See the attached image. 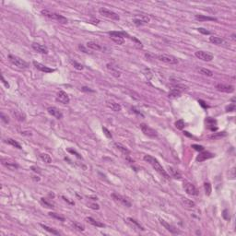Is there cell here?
Instances as JSON below:
<instances>
[{
  "mask_svg": "<svg viewBox=\"0 0 236 236\" xmlns=\"http://www.w3.org/2000/svg\"><path fill=\"white\" fill-rule=\"evenodd\" d=\"M175 127L179 130H182L185 127V122H183V119H179L175 122Z\"/></svg>",
  "mask_w": 236,
  "mask_h": 236,
  "instance_id": "60d3db41",
  "label": "cell"
},
{
  "mask_svg": "<svg viewBox=\"0 0 236 236\" xmlns=\"http://www.w3.org/2000/svg\"><path fill=\"white\" fill-rule=\"evenodd\" d=\"M231 40H233V41H236L235 33H233V34H231Z\"/></svg>",
  "mask_w": 236,
  "mask_h": 236,
  "instance_id": "94428289",
  "label": "cell"
},
{
  "mask_svg": "<svg viewBox=\"0 0 236 236\" xmlns=\"http://www.w3.org/2000/svg\"><path fill=\"white\" fill-rule=\"evenodd\" d=\"M40 225H41V227H42V229H45V231H47L48 233H52V234H55V235H60L59 231H56L55 229L51 228V227L47 226V225H45V224H40Z\"/></svg>",
  "mask_w": 236,
  "mask_h": 236,
  "instance_id": "836d02e7",
  "label": "cell"
},
{
  "mask_svg": "<svg viewBox=\"0 0 236 236\" xmlns=\"http://www.w3.org/2000/svg\"><path fill=\"white\" fill-rule=\"evenodd\" d=\"M215 156L211 152H208V151H201L200 153L196 157V160L198 161V163H202V161H205L208 159H211L213 157Z\"/></svg>",
  "mask_w": 236,
  "mask_h": 236,
  "instance_id": "2e32d148",
  "label": "cell"
},
{
  "mask_svg": "<svg viewBox=\"0 0 236 236\" xmlns=\"http://www.w3.org/2000/svg\"><path fill=\"white\" fill-rule=\"evenodd\" d=\"M156 57L159 61H161V62L169 64V65H176L179 62L176 57L169 55H156Z\"/></svg>",
  "mask_w": 236,
  "mask_h": 236,
  "instance_id": "ba28073f",
  "label": "cell"
},
{
  "mask_svg": "<svg viewBox=\"0 0 236 236\" xmlns=\"http://www.w3.org/2000/svg\"><path fill=\"white\" fill-rule=\"evenodd\" d=\"M192 148H193L194 150H198V151H203L204 150V147L201 146V145H196V144H194V145H192Z\"/></svg>",
  "mask_w": 236,
  "mask_h": 236,
  "instance_id": "c3c4849f",
  "label": "cell"
},
{
  "mask_svg": "<svg viewBox=\"0 0 236 236\" xmlns=\"http://www.w3.org/2000/svg\"><path fill=\"white\" fill-rule=\"evenodd\" d=\"M48 214H49V216L52 217V218H56V220H58L60 221H65V218L64 217L60 216V215H58V214H56L55 212H49Z\"/></svg>",
  "mask_w": 236,
  "mask_h": 236,
  "instance_id": "b9f144b4",
  "label": "cell"
},
{
  "mask_svg": "<svg viewBox=\"0 0 236 236\" xmlns=\"http://www.w3.org/2000/svg\"><path fill=\"white\" fill-rule=\"evenodd\" d=\"M231 102H233V103H235V98H231Z\"/></svg>",
  "mask_w": 236,
  "mask_h": 236,
  "instance_id": "6125c7cd",
  "label": "cell"
},
{
  "mask_svg": "<svg viewBox=\"0 0 236 236\" xmlns=\"http://www.w3.org/2000/svg\"><path fill=\"white\" fill-rule=\"evenodd\" d=\"M127 222L133 227L134 229H138V230H140V231H145L144 227L139 223L138 221H137L136 220H134V218H127Z\"/></svg>",
  "mask_w": 236,
  "mask_h": 236,
  "instance_id": "cb8c5ba5",
  "label": "cell"
},
{
  "mask_svg": "<svg viewBox=\"0 0 236 236\" xmlns=\"http://www.w3.org/2000/svg\"><path fill=\"white\" fill-rule=\"evenodd\" d=\"M108 34L110 35L111 39L115 42L116 45H124L125 42V39L124 37H128L130 39L131 36H129L127 33L125 32H109Z\"/></svg>",
  "mask_w": 236,
  "mask_h": 236,
  "instance_id": "3957f363",
  "label": "cell"
},
{
  "mask_svg": "<svg viewBox=\"0 0 236 236\" xmlns=\"http://www.w3.org/2000/svg\"><path fill=\"white\" fill-rule=\"evenodd\" d=\"M1 80H2V83H3V84L6 86V88H7V89L9 88V84H8V82L5 80V78H4L3 75H1Z\"/></svg>",
  "mask_w": 236,
  "mask_h": 236,
  "instance_id": "f5cc1de1",
  "label": "cell"
},
{
  "mask_svg": "<svg viewBox=\"0 0 236 236\" xmlns=\"http://www.w3.org/2000/svg\"><path fill=\"white\" fill-rule=\"evenodd\" d=\"M32 64H33L34 67H35L38 69V70H40V71H42V72H45V73H51V72H54V71H55V69L48 67H46V65H42V64L39 63V62H36V61H33Z\"/></svg>",
  "mask_w": 236,
  "mask_h": 236,
  "instance_id": "ac0fdd59",
  "label": "cell"
},
{
  "mask_svg": "<svg viewBox=\"0 0 236 236\" xmlns=\"http://www.w3.org/2000/svg\"><path fill=\"white\" fill-rule=\"evenodd\" d=\"M196 20H198L199 21H205V20H208V21H217L218 20L216 18H213V17L210 16H206V15H202V14H196L195 16Z\"/></svg>",
  "mask_w": 236,
  "mask_h": 236,
  "instance_id": "d4e9b609",
  "label": "cell"
},
{
  "mask_svg": "<svg viewBox=\"0 0 236 236\" xmlns=\"http://www.w3.org/2000/svg\"><path fill=\"white\" fill-rule=\"evenodd\" d=\"M113 147H115L116 150H119L121 153H123V154H125V155H128L130 154V150H128L127 148L125 147L124 145H122L121 143H118V142H115L113 143Z\"/></svg>",
  "mask_w": 236,
  "mask_h": 236,
  "instance_id": "44dd1931",
  "label": "cell"
},
{
  "mask_svg": "<svg viewBox=\"0 0 236 236\" xmlns=\"http://www.w3.org/2000/svg\"><path fill=\"white\" fill-rule=\"evenodd\" d=\"M226 133L225 132H220V133H213L210 136H208V138H210V139H218V138H221L223 137H226Z\"/></svg>",
  "mask_w": 236,
  "mask_h": 236,
  "instance_id": "d590c367",
  "label": "cell"
},
{
  "mask_svg": "<svg viewBox=\"0 0 236 236\" xmlns=\"http://www.w3.org/2000/svg\"><path fill=\"white\" fill-rule=\"evenodd\" d=\"M106 105L110 108L111 110L115 111V112H119V111H121V109H122L120 104L115 102H113V100H107Z\"/></svg>",
  "mask_w": 236,
  "mask_h": 236,
  "instance_id": "603a6c76",
  "label": "cell"
},
{
  "mask_svg": "<svg viewBox=\"0 0 236 236\" xmlns=\"http://www.w3.org/2000/svg\"><path fill=\"white\" fill-rule=\"evenodd\" d=\"M8 59L11 62V64H13L15 65V67H19V68H21V69H25V68H28L29 67V64L24 61L23 59L20 58L19 56H16V55H8Z\"/></svg>",
  "mask_w": 236,
  "mask_h": 236,
  "instance_id": "277c9868",
  "label": "cell"
},
{
  "mask_svg": "<svg viewBox=\"0 0 236 236\" xmlns=\"http://www.w3.org/2000/svg\"><path fill=\"white\" fill-rule=\"evenodd\" d=\"M235 103H231L229 106L226 107V112H233L235 110Z\"/></svg>",
  "mask_w": 236,
  "mask_h": 236,
  "instance_id": "7dc6e473",
  "label": "cell"
},
{
  "mask_svg": "<svg viewBox=\"0 0 236 236\" xmlns=\"http://www.w3.org/2000/svg\"><path fill=\"white\" fill-rule=\"evenodd\" d=\"M206 123H207L208 128L209 130H211V131H216V130L218 129L217 126H214V125H216V120L211 119V118H207Z\"/></svg>",
  "mask_w": 236,
  "mask_h": 236,
  "instance_id": "4316f807",
  "label": "cell"
},
{
  "mask_svg": "<svg viewBox=\"0 0 236 236\" xmlns=\"http://www.w3.org/2000/svg\"><path fill=\"white\" fill-rule=\"evenodd\" d=\"M132 111H133L134 113H137V115H141V116H143V115H142V113H141L140 112H138V111L137 110V109H136V108H132Z\"/></svg>",
  "mask_w": 236,
  "mask_h": 236,
  "instance_id": "91938a15",
  "label": "cell"
},
{
  "mask_svg": "<svg viewBox=\"0 0 236 236\" xmlns=\"http://www.w3.org/2000/svg\"><path fill=\"white\" fill-rule=\"evenodd\" d=\"M195 55L198 59L202 61H206V62H209V61H211L214 57L212 54L208 53V52H205V51H196L195 53Z\"/></svg>",
  "mask_w": 236,
  "mask_h": 236,
  "instance_id": "30bf717a",
  "label": "cell"
},
{
  "mask_svg": "<svg viewBox=\"0 0 236 236\" xmlns=\"http://www.w3.org/2000/svg\"><path fill=\"white\" fill-rule=\"evenodd\" d=\"M86 220L88 221L90 224L93 225V226H96V227H100V228H102V227L105 226L103 223H102V222H100V221H98V220H94V218H91V217H87V218H86Z\"/></svg>",
  "mask_w": 236,
  "mask_h": 236,
  "instance_id": "f1b7e54d",
  "label": "cell"
},
{
  "mask_svg": "<svg viewBox=\"0 0 236 236\" xmlns=\"http://www.w3.org/2000/svg\"><path fill=\"white\" fill-rule=\"evenodd\" d=\"M144 160L147 161L148 163H150L152 167H153L157 172H158L160 175H163V177H165L166 179H170V175L167 173V172L163 169V166L160 165V163H159V160L155 159L154 157H152L150 155H145L144 156Z\"/></svg>",
  "mask_w": 236,
  "mask_h": 236,
  "instance_id": "6da1fadb",
  "label": "cell"
},
{
  "mask_svg": "<svg viewBox=\"0 0 236 236\" xmlns=\"http://www.w3.org/2000/svg\"><path fill=\"white\" fill-rule=\"evenodd\" d=\"M0 117H1V120L4 122L5 124H8V122H9V119H8V117L6 115H4L3 113H1V115H0Z\"/></svg>",
  "mask_w": 236,
  "mask_h": 236,
  "instance_id": "bcb514c9",
  "label": "cell"
},
{
  "mask_svg": "<svg viewBox=\"0 0 236 236\" xmlns=\"http://www.w3.org/2000/svg\"><path fill=\"white\" fill-rule=\"evenodd\" d=\"M47 112L50 113L52 116L55 117L56 119H62L63 118V113L61 112L58 108L56 107H54V106H51V107H48L47 108Z\"/></svg>",
  "mask_w": 236,
  "mask_h": 236,
  "instance_id": "e0dca14e",
  "label": "cell"
},
{
  "mask_svg": "<svg viewBox=\"0 0 236 236\" xmlns=\"http://www.w3.org/2000/svg\"><path fill=\"white\" fill-rule=\"evenodd\" d=\"M198 32H200V33H202V34H205V35H208V34H210V32H209V30H207L206 29H204V28H198Z\"/></svg>",
  "mask_w": 236,
  "mask_h": 236,
  "instance_id": "f907efd6",
  "label": "cell"
},
{
  "mask_svg": "<svg viewBox=\"0 0 236 236\" xmlns=\"http://www.w3.org/2000/svg\"><path fill=\"white\" fill-rule=\"evenodd\" d=\"M222 217L225 220H231V216H230V212L228 209H224L223 212H222Z\"/></svg>",
  "mask_w": 236,
  "mask_h": 236,
  "instance_id": "ee69618b",
  "label": "cell"
},
{
  "mask_svg": "<svg viewBox=\"0 0 236 236\" xmlns=\"http://www.w3.org/2000/svg\"><path fill=\"white\" fill-rule=\"evenodd\" d=\"M56 100L62 104H67L70 102V99H69V96L65 91L60 90L57 95H56Z\"/></svg>",
  "mask_w": 236,
  "mask_h": 236,
  "instance_id": "9a60e30c",
  "label": "cell"
},
{
  "mask_svg": "<svg viewBox=\"0 0 236 236\" xmlns=\"http://www.w3.org/2000/svg\"><path fill=\"white\" fill-rule=\"evenodd\" d=\"M42 15L46 17L48 19H51V20H57L58 22L60 23H63V24H65L67 23V19L65 18L64 16L58 14V13H55L54 11H51L49 9H42L41 11Z\"/></svg>",
  "mask_w": 236,
  "mask_h": 236,
  "instance_id": "7a4b0ae2",
  "label": "cell"
},
{
  "mask_svg": "<svg viewBox=\"0 0 236 236\" xmlns=\"http://www.w3.org/2000/svg\"><path fill=\"white\" fill-rule=\"evenodd\" d=\"M168 170H169V173H170L169 175H171L174 179H181L182 178L181 173L179 172V171H177V170H175V169L173 168V167H169Z\"/></svg>",
  "mask_w": 236,
  "mask_h": 236,
  "instance_id": "484cf974",
  "label": "cell"
},
{
  "mask_svg": "<svg viewBox=\"0 0 236 236\" xmlns=\"http://www.w3.org/2000/svg\"><path fill=\"white\" fill-rule=\"evenodd\" d=\"M99 13L102 16L105 17V18L111 19V20H120V17L118 16V14H116L115 12H113L110 9H107V8H105V7H100L99 8Z\"/></svg>",
  "mask_w": 236,
  "mask_h": 236,
  "instance_id": "52a82bcc",
  "label": "cell"
},
{
  "mask_svg": "<svg viewBox=\"0 0 236 236\" xmlns=\"http://www.w3.org/2000/svg\"><path fill=\"white\" fill-rule=\"evenodd\" d=\"M72 226L74 227V229H76V230L80 231H83L85 230V229H84V227H83L81 224L78 223V222H76V221L72 222Z\"/></svg>",
  "mask_w": 236,
  "mask_h": 236,
  "instance_id": "7bdbcfd3",
  "label": "cell"
},
{
  "mask_svg": "<svg viewBox=\"0 0 236 236\" xmlns=\"http://www.w3.org/2000/svg\"><path fill=\"white\" fill-rule=\"evenodd\" d=\"M229 177L231 179H234V177H235V168H233L231 170V172L229 173Z\"/></svg>",
  "mask_w": 236,
  "mask_h": 236,
  "instance_id": "816d5d0a",
  "label": "cell"
},
{
  "mask_svg": "<svg viewBox=\"0 0 236 236\" xmlns=\"http://www.w3.org/2000/svg\"><path fill=\"white\" fill-rule=\"evenodd\" d=\"M40 158L45 161L46 163H52V158L50 157V155H48L46 153H42L40 154Z\"/></svg>",
  "mask_w": 236,
  "mask_h": 236,
  "instance_id": "f35d334b",
  "label": "cell"
},
{
  "mask_svg": "<svg viewBox=\"0 0 236 236\" xmlns=\"http://www.w3.org/2000/svg\"><path fill=\"white\" fill-rule=\"evenodd\" d=\"M41 203H42L45 207H46V208H55V205H54L53 203L49 202V201H48L47 199L43 198H41Z\"/></svg>",
  "mask_w": 236,
  "mask_h": 236,
  "instance_id": "74e56055",
  "label": "cell"
},
{
  "mask_svg": "<svg viewBox=\"0 0 236 236\" xmlns=\"http://www.w3.org/2000/svg\"><path fill=\"white\" fill-rule=\"evenodd\" d=\"M160 224L163 225L166 230L169 231L170 233H173V234H180V233H182L181 231H179V230H178L177 228H175L174 226H173V225H171V224H169L168 222H166L164 220H161V218H160Z\"/></svg>",
  "mask_w": 236,
  "mask_h": 236,
  "instance_id": "5bb4252c",
  "label": "cell"
},
{
  "mask_svg": "<svg viewBox=\"0 0 236 236\" xmlns=\"http://www.w3.org/2000/svg\"><path fill=\"white\" fill-rule=\"evenodd\" d=\"M78 48H80V50H81L82 52H84V53H86V54H88V53H89V51L87 50V48L84 47L82 45H78Z\"/></svg>",
  "mask_w": 236,
  "mask_h": 236,
  "instance_id": "11a10c76",
  "label": "cell"
},
{
  "mask_svg": "<svg viewBox=\"0 0 236 236\" xmlns=\"http://www.w3.org/2000/svg\"><path fill=\"white\" fill-rule=\"evenodd\" d=\"M32 47L34 51H36L37 53H40V54H45V55H47L48 54V49L42 45H40V43L38 42H32Z\"/></svg>",
  "mask_w": 236,
  "mask_h": 236,
  "instance_id": "d6986e66",
  "label": "cell"
},
{
  "mask_svg": "<svg viewBox=\"0 0 236 236\" xmlns=\"http://www.w3.org/2000/svg\"><path fill=\"white\" fill-rule=\"evenodd\" d=\"M182 203L185 207L189 208H193L196 207V203L194 202V201H192V200L186 198H182Z\"/></svg>",
  "mask_w": 236,
  "mask_h": 236,
  "instance_id": "4dcf8cb0",
  "label": "cell"
},
{
  "mask_svg": "<svg viewBox=\"0 0 236 236\" xmlns=\"http://www.w3.org/2000/svg\"><path fill=\"white\" fill-rule=\"evenodd\" d=\"M102 131H103L104 135H105V136H106L108 138H113V136H112L111 132H110V131H109L106 127H102Z\"/></svg>",
  "mask_w": 236,
  "mask_h": 236,
  "instance_id": "f6af8a7d",
  "label": "cell"
},
{
  "mask_svg": "<svg viewBox=\"0 0 236 236\" xmlns=\"http://www.w3.org/2000/svg\"><path fill=\"white\" fill-rule=\"evenodd\" d=\"M111 196L113 198V199H115V201H117V202L121 203L122 205H123V206H125V207H127V208H130L131 206H132V203H131V201L127 198L124 196L119 195V194H117V193H112Z\"/></svg>",
  "mask_w": 236,
  "mask_h": 236,
  "instance_id": "9c48e42d",
  "label": "cell"
},
{
  "mask_svg": "<svg viewBox=\"0 0 236 236\" xmlns=\"http://www.w3.org/2000/svg\"><path fill=\"white\" fill-rule=\"evenodd\" d=\"M139 127H140L142 133L145 135V136H148V138H154L158 137V133H157V131L152 127H150V125L145 124V123H142V124L139 125Z\"/></svg>",
  "mask_w": 236,
  "mask_h": 236,
  "instance_id": "8992f818",
  "label": "cell"
},
{
  "mask_svg": "<svg viewBox=\"0 0 236 236\" xmlns=\"http://www.w3.org/2000/svg\"><path fill=\"white\" fill-rule=\"evenodd\" d=\"M150 21V18L147 15H143L141 14L139 16V18H136L133 20V22L136 26H142V25H145V24H148V22Z\"/></svg>",
  "mask_w": 236,
  "mask_h": 236,
  "instance_id": "4fadbf2b",
  "label": "cell"
},
{
  "mask_svg": "<svg viewBox=\"0 0 236 236\" xmlns=\"http://www.w3.org/2000/svg\"><path fill=\"white\" fill-rule=\"evenodd\" d=\"M90 208H92V209H99L100 208V206L98 204H94V203H92V204H90Z\"/></svg>",
  "mask_w": 236,
  "mask_h": 236,
  "instance_id": "9f6ffc18",
  "label": "cell"
},
{
  "mask_svg": "<svg viewBox=\"0 0 236 236\" xmlns=\"http://www.w3.org/2000/svg\"><path fill=\"white\" fill-rule=\"evenodd\" d=\"M215 88L217 90L221 91V92H226V93H233L234 91V87L233 85H228V84L218 83V84H216Z\"/></svg>",
  "mask_w": 236,
  "mask_h": 236,
  "instance_id": "7c38bea8",
  "label": "cell"
},
{
  "mask_svg": "<svg viewBox=\"0 0 236 236\" xmlns=\"http://www.w3.org/2000/svg\"><path fill=\"white\" fill-rule=\"evenodd\" d=\"M187 89L186 86H183V85H180V84H177V85H173L172 86L171 90L169 91V97L170 98H176V97H179L183 90H185Z\"/></svg>",
  "mask_w": 236,
  "mask_h": 236,
  "instance_id": "5b68a950",
  "label": "cell"
},
{
  "mask_svg": "<svg viewBox=\"0 0 236 236\" xmlns=\"http://www.w3.org/2000/svg\"><path fill=\"white\" fill-rule=\"evenodd\" d=\"M183 189L185 190V192L190 196H198V188L193 185V183L185 182L183 183Z\"/></svg>",
  "mask_w": 236,
  "mask_h": 236,
  "instance_id": "8fae6325",
  "label": "cell"
},
{
  "mask_svg": "<svg viewBox=\"0 0 236 236\" xmlns=\"http://www.w3.org/2000/svg\"><path fill=\"white\" fill-rule=\"evenodd\" d=\"M204 189H205V193H206L207 196H210L211 192H212V187H211L210 183H208V182L205 183H204Z\"/></svg>",
  "mask_w": 236,
  "mask_h": 236,
  "instance_id": "8d00e7d4",
  "label": "cell"
},
{
  "mask_svg": "<svg viewBox=\"0 0 236 236\" xmlns=\"http://www.w3.org/2000/svg\"><path fill=\"white\" fill-rule=\"evenodd\" d=\"M106 67H107V69L111 72V74H112L113 76H115L116 78H119L120 77V72L118 71V69L115 67H113L112 64H107Z\"/></svg>",
  "mask_w": 236,
  "mask_h": 236,
  "instance_id": "83f0119b",
  "label": "cell"
},
{
  "mask_svg": "<svg viewBox=\"0 0 236 236\" xmlns=\"http://www.w3.org/2000/svg\"><path fill=\"white\" fill-rule=\"evenodd\" d=\"M1 161H2V164L5 166V167L11 170V171H15V170L19 168V165L16 163H14V161H10V160H5V159H2Z\"/></svg>",
  "mask_w": 236,
  "mask_h": 236,
  "instance_id": "ffe728a7",
  "label": "cell"
},
{
  "mask_svg": "<svg viewBox=\"0 0 236 236\" xmlns=\"http://www.w3.org/2000/svg\"><path fill=\"white\" fill-rule=\"evenodd\" d=\"M70 63L72 64V65L74 67H75L76 69H78V70H82V69L84 68V67H83L81 64L78 63L77 61H75V60H70Z\"/></svg>",
  "mask_w": 236,
  "mask_h": 236,
  "instance_id": "ab89813d",
  "label": "cell"
},
{
  "mask_svg": "<svg viewBox=\"0 0 236 236\" xmlns=\"http://www.w3.org/2000/svg\"><path fill=\"white\" fill-rule=\"evenodd\" d=\"M87 47L90 48V49L91 50H95V51H102L103 50V47L99 45L98 42H93V41H90L87 42Z\"/></svg>",
  "mask_w": 236,
  "mask_h": 236,
  "instance_id": "7402d4cb",
  "label": "cell"
},
{
  "mask_svg": "<svg viewBox=\"0 0 236 236\" xmlns=\"http://www.w3.org/2000/svg\"><path fill=\"white\" fill-rule=\"evenodd\" d=\"M209 42L214 43V45H220L222 43L224 42V40L220 37H218V36H210L209 37Z\"/></svg>",
  "mask_w": 236,
  "mask_h": 236,
  "instance_id": "f546056e",
  "label": "cell"
},
{
  "mask_svg": "<svg viewBox=\"0 0 236 236\" xmlns=\"http://www.w3.org/2000/svg\"><path fill=\"white\" fill-rule=\"evenodd\" d=\"M5 142L7 143V144H9V145H11V146H13V147L17 148H19V150H21V148H22V147H21V145H20V144L18 141H16V140H14V139H12V138H7V139H6Z\"/></svg>",
  "mask_w": 236,
  "mask_h": 236,
  "instance_id": "d6a6232c",
  "label": "cell"
},
{
  "mask_svg": "<svg viewBox=\"0 0 236 236\" xmlns=\"http://www.w3.org/2000/svg\"><path fill=\"white\" fill-rule=\"evenodd\" d=\"M81 90L82 91H86V92H94L93 90H90V88H88V87H82Z\"/></svg>",
  "mask_w": 236,
  "mask_h": 236,
  "instance_id": "db71d44e",
  "label": "cell"
},
{
  "mask_svg": "<svg viewBox=\"0 0 236 236\" xmlns=\"http://www.w3.org/2000/svg\"><path fill=\"white\" fill-rule=\"evenodd\" d=\"M198 102L200 103V105H201V106H203L204 108H208V105H207V104H205L206 102H205L204 100H198Z\"/></svg>",
  "mask_w": 236,
  "mask_h": 236,
  "instance_id": "6f0895ef",
  "label": "cell"
},
{
  "mask_svg": "<svg viewBox=\"0 0 236 236\" xmlns=\"http://www.w3.org/2000/svg\"><path fill=\"white\" fill-rule=\"evenodd\" d=\"M198 71L200 73V74H202V75L204 76H208V77H212L213 76V72L211 70H209V69L208 68H198Z\"/></svg>",
  "mask_w": 236,
  "mask_h": 236,
  "instance_id": "e575fe53",
  "label": "cell"
},
{
  "mask_svg": "<svg viewBox=\"0 0 236 236\" xmlns=\"http://www.w3.org/2000/svg\"><path fill=\"white\" fill-rule=\"evenodd\" d=\"M32 170H33L34 172H35V173H41L40 169L37 168V167H35V166H32Z\"/></svg>",
  "mask_w": 236,
  "mask_h": 236,
  "instance_id": "680465c9",
  "label": "cell"
},
{
  "mask_svg": "<svg viewBox=\"0 0 236 236\" xmlns=\"http://www.w3.org/2000/svg\"><path fill=\"white\" fill-rule=\"evenodd\" d=\"M12 115H14L15 118H17L19 121H25V119H26V115L20 111H12Z\"/></svg>",
  "mask_w": 236,
  "mask_h": 236,
  "instance_id": "1f68e13d",
  "label": "cell"
},
{
  "mask_svg": "<svg viewBox=\"0 0 236 236\" xmlns=\"http://www.w3.org/2000/svg\"><path fill=\"white\" fill-rule=\"evenodd\" d=\"M67 151H68V152H70V153H72V154H75L77 158H78V159H82V157L80 156V153H78V152H77L76 150H71V148H67Z\"/></svg>",
  "mask_w": 236,
  "mask_h": 236,
  "instance_id": "681fc988",
  "label": "cell"
}]
</instances>
